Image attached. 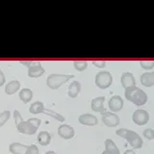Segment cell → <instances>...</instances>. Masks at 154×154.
<instances>
[{
  "label": "cell",
  "mask_w": 154,
  "mask_h": 154,
  "mask_svg": "<svg viewBox=\"0 0 154 154\" xmlns=\"http://www.w3.org/2000/svg\"><path fill=\"white\" fill-rule=\"evenodd\" d=\"M93 65L96 67H98V69H103L106 66V62L105 61H94Z\"/></svg>",
  "instance_id": "obj_30"
},
{
  "label": "cell",
  "mask_w": 154,
  "mask_h": 154,
  "mask_svg": "<svg viewBox=\"0 0 154 154\" xmlns=\"http://www.w3.org/2000/svg\"><path fill=\"white\" fill-rule=\"evenodd\" d=\"M19 89H20V83H19V81L13 80V81H10L9 83L5 86V93L9 95H11V94H16Z\"/></svg>",
  "instance_id": "obj_18"
},
{
  "label": "cell",
  "mask_w": 154,
  "mask_h": 154,
  "mask_svg": "<svg viewBox=\"0 0 154 154\" xmlns=\"http://www.w3.org/2000/svg\"><path fill=\"white\" fill-rule=\"evenodd\" d=\"M5 81H6V77H5L3 71L0 69V87L5 84Z\"/></svg>",
  "instance_id": "obj_31"
},
{
  "label": "cell",
  "mask_w": 154,
  "mask_h": 154,
  "mask_svg": "<svg viewBox=\"0 0 154 154\" xmlns=\"http://www.w3.org/2000/svg\"><path fill=\"white\" fill-rule=\"evenodd\" d=\"M40 153V150H38V147L36 146V144H30L28 146L25 154H38Z\"/></svg>",
  "instance_id": "obj_27"
},
{
  "label": "cell",
  "mask_w": 154,
  "mask_h": 154,
  "mask_svg": "<svg viewBox=\"0 0 154 154\" xmlns=\"http://www.w3.org/2000/svg\"><path fill=\"white\" fill-rule=\"evenodd\" d=\"M80 91H81V83L79 81H72L70 85L69 86V91H67L69 96L71 98H75L78 96Z\"/></svg>",
  "instance_id": "obj_15"
},
{
  "label": "cell",
  "mask_w": 154,
  "mask_h": 154,
  "mask_svg": "<svg viewBox=\"0 0 154 154\" xmlns=\"http://www.w3.org/2000/svg\"><path fill=\"white\" fill-rule=\"evenodd\" d=\"M45 154H56V152H55V151H53V150H48V151H46Z\"/></svg>",
  "instance_id": "obj_33"
},
{
  "label": "cell",
  "mask_w": 154,
  "mask_h": 154,
  "mask_svg": "<svg viewBox=\"0 0 154 154\" xmlns=\"http://www.w3.org/2000/svg\"><path fill=\"white\" fill-rule=\"evenodd\" d=\"M132 120L134 123H136L137 125H144L148 122L149 120V114L146 110L143 109H138L136 110L132 115Z\"/></svg>",
  "instance_id": "obj_6"
},
{
  "label": "cell",
  "mask_w": 154,
  "mask_h": 154,
  "mask_svg": "<svg viewBox=\"0 0 154 154\" xmlns=\"http://www.w3.org/2000/svg\"><path fill=\"white\" fill-rule=\"evenodd\" d=\"M116 134L126 140L130 144V146L133 149H140L143 146V139L137 132L133 131V130H130L127 128H119L116 131Z\"/></svg>",
  "instance_id": "obj_2"
},
{
  "label": "cell",
  "mask_w": 154,
  "mask_h": 154,
  "mask_svg": "<svg viewBox=\"0 0 154 154\" xmlns=\"http://www.w3.org/2000/svg\"><path fill=\"white\" fill-rule=\"evenodd\" d=\"M120 82H122V85L124 89L136 86V80H135V77L131 72H123L122 74Z\"/></svg>",
  "instance_id": "obj_13"
},
{
  "label": "cell",
  "mask_w": 154,
  "mask_h": 154,
  "mask_svg": "<svg viewBox=\"0 0 154 154\" xmlns=\"http://www.w3.org/2000/svg\"><path fill=\"white\" fill-rule=\"evenodd\" d=\"M10 117H11V112L9 110H5L0 114V127H2L8 122Z\"/></svg>",
  "instance_id": "obj_23"
},
{
  "label": "cell",
  "mask_w": 154,
  "mask_h": 154,
  "mask_svg": "<svg viewBox=\"0 0 154 154\" xmlns=\"http://www.w3.org/2000/svg\"><path fill=\"white\" fill-rule=\"evenodd\" d=\"M73 66L76 70L78 71H84L88 67V62L86 61H75L73 63Z\"/></svg>",
  "instance_id": "obj_24"
},
{
  "label": "cell",
  "mask_w": 154,
  "mask_h": 154,
  "mask_svg": "<svg viewBox=\"0 0 154 154\" xmlns=\"http://www.w3.org/2000/svg\"><path fill=\"white\" fill-rule=\"evenodd\" d=\"M123 154H137L136 152L134 151V149H127L123 152Z\"/></svg>",
  "instance_id": "obj_32"
},
{
  "label": "cell",
  "mask_w": 154,
  "mask_h": 154,
  "mask_svg": "<svg viewBox=\"0 0 154 154\" xmlns=\"http://www.w3.org/2000/svg\"><path fill=\"white\" fill-rule=\"evenodd\" d=\"M79 123L87 125V126H94L98 123V119L95 116L91 114H82L78 118Z\"/></svg>",
  "instance_id": "obj_10"
},
{
  "label": "cell",
  "mask_w": 154,
  "mask_h": 154,
  "mask_svg": "<svg viewBox=\"0 0 154 154\" xmlns=\"http://www.w3.org/2000/svg\"><path fill=\"white\" fill-rule=\"evenodd\" d=\"M45 104H43L42 101H35L30 105V108H29V112L33 115H38V114H42L45 113Z\"/></svg>",
  "instance_id": "obj_20"
},
{
  "label": "cell",
  "mask_w": 154,
  "mask_h": 154,
  "mask_svg": "<svg viewBox=\"0 0 154 154\" xmlns=\"http://www.w3.org/2000/svg\"><path fill=\"white\" fill-rule=\"evenodd\" d=\"M37 142L42 146H46L51 143V135L47 131H41L37 136Z\"/></svg>",
  "instance_id": "obj_17"
},
{
  "label": "cell",
  "mask_w": 154,
  "mask_h": 154,
  "mask_svg": "<svg viewBox=\"0 0 154 154\" xmlns=\"http://www.w3.org/2000/svg\"><path fill=\"white\" fill-rule=\"evenodd\" d=\"M101 119H102L103 123L108 127H116L119 124V117L113 112H106L101 114Z\"/></svg>",
  "instance_id": "obj_5"
},
{
  "label": "cell",
  "mask_w": 154,
  "mask_h": 154,
  "mask_svg": "<svg viewBox=\"0 0 154 154\" xmlns=\"http://www.w3.org/2000/svg\"><path fill=\"white\" fill-rule=\"evenodd\" d=\"M113 76L107 70H101L95 75V85L101 90H105L112 85Z\"/></svg>",
  "instance_id": "obj_4"
},
{
  "label": "cell",
  "mask_w": 154,
  "mask_h": 154,
  "mask_svg": "<svg viewBox=\"0 0 154 154\" xmlns=\"http://www.w3.org/2000/svg\"><path fill=\"white\" fill-rule=\"evenodd\" d=\"M123 99L122 96L119 95H114L110 98L109 102H108V106L111 112L113 113H117L119 112L120 110L123 108Z\"/></svg>",
  "instance_id": "obj_8"
},
{
  "label": "cell",
  "mask_w": 154,
  "mask_h": 154,
  "mask_svg": "<svg viewBox=\"0 0 154 154\" xmlns=\"http://www.w3.org/2000/svg\"><path fill=\"white\" fill-rule=\"evenodd\" d=\"M72 77H74L73 74H60V73H52L48 75L46 79V85L52 90L59 89L62 85L66 83L70 80Z\"/></svg>",
  "instance_id": "obj_3"
},
{
  "label": "cell",
  "mask_w": 154,
  "mask_h": 154,
  "mask_svg": "<svg viewBox=\"0 0 154 154\" xmlns=\"http://www.w3.org/2000/svg\"><path fill=\"white\" fill-rule=\"evenodd\" d=\"M43 114H45V115H47V116H50V117H52L53 119H55L56 120H58V122H65V119H66L64 116H62L61 114L57 113V112H55V111H53V110H51V109H47V108H45V113H43Z\"/></svg>",
  "instance_id": "obj_22"
},
{
  "label": "cell",
  "mask_w": 154,
  "mask_h": 154,
  "mask_svg": "<svg viewBox=\"0 0 154 154\" xmlns=\"http://www.w3.org/2000/svg\"><path fill=\"white\" fill-rule=\"evenodd\" d=\"M58 135L64 140H69L73 138L75 135L74 128L70 126L69 124L63 123L58 127Z\"/></svg>",
  "instance_id": "obj_7"
},
{
  "label": "cell",
  "mask_w": 154,
  "mask_h": 154,
  "mask_svg": "<svg viewBox=\"0 0 154 154\" xmlns=\"http://www.w3.org/2000/svg\"><path fill=\"white\" fill-rule=\"evenodd\" d=\"M143 137L147 140H153L154 139V129L152 128H146L143 132Z\"/></svg>",
  "instance_id": "obj_26"
},
{
  "label": "cell",
  "mask_w": 154,
  "mask_h": 154,
  "mask_svg": "<svg viewBox=\"0 0 154 154\" xmlns=\"http://www.w3.org/2000/svg\"><path fill=\"white\" fill-rule=\"evenodd\" d=\"M19 98L22 100L23 103L30 102L31 99L33 98V91L28 88L21 89L20 91H19Z\"/></svg>",
  "instance_id": "obj_21"
},
{
  "label": "cell",
  "mask_w": 154,
  "mask_h": 154,
  "mask_svg": "<svg viewBox=\"0 0 154 154\" xmlns=\"http://www.w3.org/2000/svg\"><path fill=\"white\" fill-rule=\"evenodd\" d=\"M17 129L19 133L25 135H34L37 132V128L28 122V120H23L17 125Z\"/></svg>",
  "instance_id": "obj_9"
},
{
  "label": "cell",
  "mask_w": 154,
  "mask_h": 154,
  "mask_svg": "<svg viewBox=\"0 0 154 154\" xmlns=\"http://www.w3.org/2000/svg\"><path fill=\"white\" fill-rule=\"evenodd\" d=\"M141 84L144 87H152L154 86V71H146L141 75Z\"/></svg>",
  "instance_id": "obj_14"
},
{
  "label": "cell",
  "mask_w": 154,
  "mask_h": 154,
  "mask_svg": "<svg viewBox=\"0 0 154 154\" xmlns=\"http://www.w3.org/2000/svg\"><path fill=\"white\" fill-rule=\"evenodd\" d=\"M124 95L127 100L137 106H143L147 102V94L137 86L125 89Z\"/></svg>",
  "instance_id": "obj_1"
},
{
  "label": "cell",
  "mask_w": 154,
  "mask_h": 154,
  "mask_svg": "<svg viewBox=\"0 0 154 154\" xmlns=\"http://www.w3.org/2000/svg\"><path fill=\"white\" fill-rule=\"evenodd\" d=\"M14 122H16V124L17 125L19 122H23V119H22V116L20 115V113H19V111L17 110H14Z\"/></svg>",
  "instance_id": "obj_28"
},
{
  "label": "cell",
  "mask_w": 154,
  "mask_h": 154,
  "mask_svg": "<svg viewBox=\"0 0 154 154\" xmlns=\"http://www.w3.org/2000/svg\"><path fill=\"white\" fill-rule=\"evenodd\" d=\"M104 101H105V96H98L91 100V108L94 112L96 113H104L106 112V109L104 108Z\"/></svg>",
  "instance_id": "obj_11"
},
{
  "label": "cell",
  "mask_w": 154,
  "mask_h": 154,
  "mask_svg": "<svg viewBox=\"0 0 154 154\" xmlns=\"http://www.w3.org/2000/svg\"><path fill=\"white\" fill-rule=\"evenodd\" d=\"M28 146L20 143H12L9 146V151L12 154H25Z\"/></svg>",
  "instance_id": "obj_16"
},
{
  "label": "cell",
  "mask_w": 154,
  "mask_h": 154,
  "mask_svg": "<svg viewBox=\"0 0 154 154\" xmlns=\"http://www.w3.org/2000/svg\"><path fill=\"white\" fill-rule=\"evenodd\" d=\"M45 69H43L41 62H38L36 65L28 67V76L31 78H38L42 75L45 74Z\"/></svg>",
  "instance_id": "obj_12"
},
{
  "label": "cell",
  "mask_w": 154,
  "mask_h": 154,
  "mask_svg": "<svg viewBox=\"0 0 154 154\" xmlns=\"http://www.w3.org/2000/svg\"><path fill=\"white\" fill-rule=\"evenodd\" d=\"M140 65L143 69H152L154 67V61H142L140 62Z\"/></svg>",
  "instance_id": "obj_25"
},
{
  "label": "cell",
  "mask_w": 154,
  "mask_h": 154,
  "mask_svg": "<svg viewBox=\"0 0 154 154\" xmlns=\"http://www.w3.org/2000/svg\"><path fill=\"white\" fill-rule=\"evenodd\" d=\"M27 120L33 125V126H35L37 129L40 127V125L42 123V120L40 119H38V118H31V119H28Z\"/></svg>",
  "instance_id": "obj_29"
},
{
  "label": "cell",
  "mask_w": 154,
  "mask_h": 154,
  "mask_svg": "<svg viewBox=\"0 0 154 154\" xmlns=\"http://www.w3.org/2000/svg\"><path fill=\"white\" fill-rule=\"evenodd\" d=\"M104 146H105V151L108 154H120L119 147L117 146V144L114 143L113 140H111V139L105 140Z\"/></svg>",
  "instance_id": "obj_19"
},
{
  "label": "cell",
  "mask_w": 154,
  "mask_h": 154,
  "mask_svg": "<svg viewBox=\"0 0 154 154\" xmlns=\"http://www.w3.org/2000/svg\"><path fill=\"white\" fill-rule=\"evenodd\" d=\"M102 154H108V153H107V152H106V151H105V150H104V151H103V152H102Z\"/></svg>",
  "instance_id": "obj_34"
}]
</instances>
